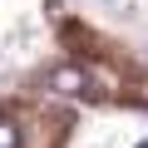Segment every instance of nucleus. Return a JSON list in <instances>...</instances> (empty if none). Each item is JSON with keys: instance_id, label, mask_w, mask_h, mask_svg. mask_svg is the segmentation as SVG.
I'll use <instances>...</instances> for the list:
<instances>
[{"instance_id": "f03ea898", "label": "nucleus", "mask_w": 148, "mask_h": 148, "mask_svg": "<svg viewBox=\"0 0 148 148\" xmlns=\"http://www.w3.org/2000/svg\"><path fill=\"white\" fill-rule=\"evenodd\" d=\"M20 143V133H15V123L10 119H0V148H15Z\"/></svg>"}, {"instance_id": "7ed1b4c3", "label": "nucleus", "mask_w": 148, "mask_h": 148, "mask_svg": "<svg viewBox=\"0 0 148 148\" xmlns=\"http://www.w3.org/2000/svg\"><path fill=\"white\" fill-rule=\"evenodd\" d=\"M133 148H148V143H133Z\"/></svg>"}, {"instance_id": "f257e3e1", "label": "nucleus", "mask_w": 148, "mask_h": 148, "mask_svg": "<svg viewBox=\"0 0 148 148\" xmlns=\"http://www.w3.org/2000/svg\"><path fill=\"white\" fill-rule=\"evenodd\" d=\"M49 89L54 94H84L89 89V74L79 64H59V69H49Z\"/></svg>"}]
</instances>
